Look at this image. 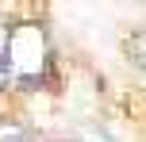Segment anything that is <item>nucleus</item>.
Returning a JSON list of instances; mask_svg holds the SVG:
<instances>
[{"label":"nucleus","instance_id":"nucleus-4","mask_svg":"<svg viewBox=\"0 0 146 142\" xmlns=\"http://www.w3.org/2000/svg\"><path fill=\"white\" fill-rule=\"evenodd\" d=\"M127 50H131V58H135V61H139V65L146 69V31H139V35H131Z\"/></svg>","mask_w":146,"mask_h":142},{"label":"nucleus","instance_id":"nucleus-2","mask_svg":"<svg viewBox=\"0 0 146 142\" xmlns=\"http://www.w3.org/2000/svg\"><path fill=\"white\" fill-rule=\"evenodd\" d=\"M8 42H12V23L0 19V92L12 85V61H8Z\"/></svg>","mask_w":146,"mask_h":142},{"label":"nucleus","instance_id":"nucleus-1","mask_svg":"<svg viewBox=\"0 0 146 142\" xmlns=\"http://www.w3.org/2000/svg\"><path fill=\"white\" fill-rule=\"evenodd\" d=\"M8 61H12V81L35 85L46 69V35L35 23H19L12 27V42H8Z\"/></svg>","mask_w":146,"mask_h":142},{"label":"nucleus","instance_id":"nucleus-3","mask_svg":"<svg viewBox=\"0 0 146 142\" xmlns=\"http://www.w3.org/2000/svg\"><path fill=\"white\" fill-rule=\"evenodd\" d=\"M0 142H31V131L15 119H4L0 123Z\"/></svg>","mask_w":146,"mask_h":142}]
</instances>
